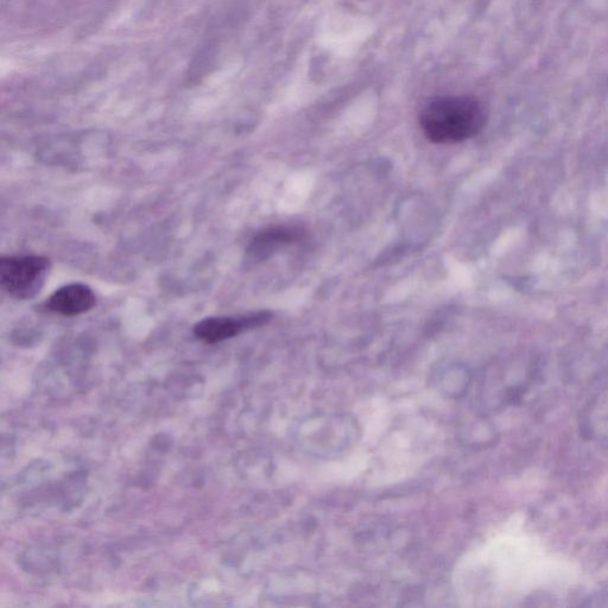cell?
I'll list each match as a JSON object with an SVG mask.
<instances>
[{
	"instance_id": "1",
	"label": "cell",
	"mask_w": 608,
	"mask_h": 608,
	"mask_svg": "<svg viewBox=\"0 0 608 608\" xmlns=\"http://www.w3.org/2000/svg\"><path fill=\"white\" fill-rule=\"evenodd\" d=\"M487 114L480 101L455 95L429 101L420 114L424 135L435 144H454L473 138L485 128Z\"/></svg>"
},
{
	"instance_id": "2",
	"label": "cell",
	"mask_w": 608,
	"mask_h": 608,
	"mask_svg": "<svg viewBox=\"0 0 608 608\" xmlns=\"http://www.w3.org/2000/svg\"><path fill=\"white\" fill-rule=\"evenodd\" d=\"M49 269L47 257H3L0 259V283L15 299L31 300L40 294Z\"/></svg>"
},
{
	"instance_id": "3",
	"label": "cell",
	"mask_w": 608,
	"mask_h": 608,
	"mask_svg": "<svg viewBox=\"0 0 608 608\" xmlns=\"http://www.w3.org/2000/svg\"><path fill=\"white\" fill-rule=\"evenodd\" d=\"M272 318L270 312H258L240 316H212L196 323L195 337L206 344H217L237 337L250 329L264 326Z\"/></svg>"
},
{
	"instance_id": "4",
	"label": "cell",
	"mask_w": 608,
	"mask_h": 608,
	"mask_svg": "<svg viewBox=\"0 0 608 608\" xmlns=\"http://www.w3.org/2000/svg\"><path fill=\"white\" fill-rule=\"evenodd\" d=\"M95 304H97V297L88 285L72 283L57 289L49 297L46 306L50 312L72 318V316L90 312Z\"/></svg>"
},
{
	"instance_id": "5",
	"label": "cell",
	"mask_w": 608,
	"mask_h": 608,
	"mask_svg": "<svg viewBox=\"0 0 608 608\" xmlns=\"http://www.w3.org/2000/svg\"><path fill=\"white\" fill-rule=\"evenodd\" d=\"M304 233L295 226H276L266 228L258 233L247 249V256L253 262H263L265 259L275 255L285 246L301 242Z\"/></svg>"
}]
</instances>
